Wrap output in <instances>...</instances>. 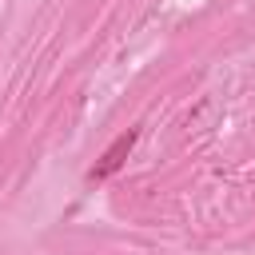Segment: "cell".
<instances>
[{
	"mask_svg": "<svg viewBox=\"0 0 255 255\" xmlns=\"http://www.w3.org/2000/svg\"><path fill=\"white\" fill-rule=\"evenodd\" d=\"M135 139H139V131H135V128H128L124 135H116V139H112V147H108V151L88 167V183H104V179H112V175L124 167V159L131 155Z\"/></svg>",
	"mask_w": 255,
	"mask_h": 255,
	"instance_id": "1",
	"label": "cell"
}]
</instances>
